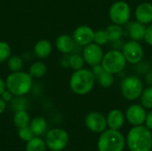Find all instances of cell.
Listing matches in <instances>:
<instances>
[{
	"label": "cell",
	"instance_id": "obj_12",
	"mask_svg": "<svg viewBox=\"0 0 152 151\" xmlns=\"http://www.w3.org/2000/svg\"><path fill=\"white\" fill-rule=\"evenodd\" d=\"M85 124L86 127L94 133H102L106 130L107 119L98 111H91L85 117Z\"/></svg>",
	"mask_w": 152,
	"mask_h": 151
},
{
	"label": "cell",
	"instance_id": "obj_19",
	"mask_svg": "<svg viewBox=\"0 0 152 151\" xmlns=\"http://www.w3.org/2000/svg\"><path fill=\"white\" fill-rule=\"evenodd\" d=\"M52 52H53V45L51 42L46 39H41L37 41L33 49V53L35 56L40 60L49 57Z\"/></svg>",
	"mask_w": 152,
	"mask_h": 151
},
{
	"label": "cell",
	"instance_id": "obj_3",
	"mask_svg": "<svg viewBox=\"0 0 152 151\" xmlns=\"http://www.w3.org/2000/svg\"><path fill=\"white\" fill-rule=\"evenodd\" d=\"M33 77L28 72L22 70L12 72L5 79L6 89L9 90L14 96L21 97L28 93L32 88Z\"/></svg>",
	"mask_w": 152,
	"mask_h": 151
},
{
	"label": "cell",
	"instance_id": "obj_2",
	"mask_svg": "<svg viewBox=\"0 0 152 151\" xmlns=\"http://www.w3.org/2000/svg\"><path fill=\"white\" fill-rule=\"evenodd\" d=\"M96 79L92 71L88 69H81L75 70L69 78L70 90L77 95H86L91 93Z\"/></svg>",
	"mask_w": 152,
	"mask_h": 151
},
{
	"label": "cell",
	"instance_id": "obj_10",
	"mask_svg": "<svg viewBox=\"0 0 152 151\" xmlns=\"http://www.w3.org/2000/svg\"><path fill=\"white\" fill-rule=\"evenodd\" d=\"M82 55L84 57L86 63L91 67H94L102 63L104 52L102 46L93 42L84 46L82 51Z\"/></svg>",
	"mask_w": 152,
	"mask_h": 151
},
{
	"label": "cell",
	"instance_id": "obj_7",
	"mask_svg": "<svg viewBox=\"0 0 152 151\" xmlns=\"http://www.w3.org/2000/svg\"><path fill=\"white\" fill-rule=\"evenodd\" d=\"M130 5L123 0L114 2L109 10V17L112 23L121 26L126 25L131 18Z\"/></svg>",
	"mask_w": 152,
	"mask_h": 151
},
{
	"label": "cell",
	"instance_id": "obj_8",
	"mask_svg": "<svg viewBox=\"0 0 152 151\" xmlns=\"http://www.w3.org/2000/svg\"><path fill=\"white\" fill-rule=\"evenodd\" d=\"M69 137L68 133L61 128L50 130L45 137V144L52 151L63 150L69 144Z\"/></svg>",
	"mask_w": 152,
	"mask_h": 151
},
{
	"label": "cell",
	"instance_id": "obj_28",
	"mask_svg": "<svg viewBox=\"0 0 152 151\" xmlns=\"http://www.w3.org/2000/svg\"><path fill=\"white\" fill-rule=\"evenodd\" d=\"M12 55V48L5 41H0V64L7 61Z\"/></svg>",
	"mask_w": 152,
	"mask_h": 151
},
{
	"label": "cell",
	"instance_id": "obj_29",
	"mask_svg": "<svg viewBox=\"0 0 152 151\" xmlns=\"http://www.w3.org/2000/svg\"><path fill=\"white\" fill-rule=\"evenodd\" d=\"M109 38L107 36V33L105 29H97L94 31V43L103 46L106 45L109 43Z\"/></svg>",
	"mask_w": 152,
	"mask_h": 151
},
{
	"label": "cell",
	"instance_id": "obj_5",
	"mask_svg": "<svg viewBox=\"0 0 152 151\" xmlns=\"http://www.w3.org/2000/svg\"><path fill=\"white\" fill-rule=\"evenodd\" d=\"M126 63L127 61L121 50L111 49L104 53L101 65L107 72L115 76L126 69Z\"/></svg>",
	"mask_w": 152,
	"mask_h": 151
},
{
	"label": "cell",
	"instance_id": "obj_13",
	"mask_svg": "<svg viewBox=\"0 0 152 151\" xmlns=\"http://www.w3.org/2000/svg\"><path fill=\"white\" fill-rule=\"evenodd\" d=\"M72 36L77 45L84 47L94 42V30L90 26L80 25L75 28Z\"/></svg>",
	"mask_w": 152,
	"mask_h": 151
},
{
	"label": "cell",
	"instance_id": "obj_30",
	"mask_svg": "<svg viewBox=\"0 0 152 151\" xmlns=\"http://www.w3.org/2000/svg\"><path fill=\"white\" fill-rule=\"evenodd\" d=\"M18 134H19V137H20L21 140L25 141V142L30 141V140L33 139L34 136H35V134H34V133L32 132L31 128L28 127V126L20 128V129H19V132H18Z\"/></svg>",
	"mask_w": 152,
	"mask_h": 151
},
{
	"label": "cell",
	"instance_id": "obj_15",
	"mask_svg": "<svg viewBox=\"0 0 152 151\" xmlns=\"http://www.w3.org/2000/svg\"><path fill=\"white\" fill-rule=\"evenodd\" d=\"M96 81L102 88H110L114 84V75L107 72L101 64L92 67Z\"/></svg>",
	"mask_w": 152,
	"mask_h": 151
},
{
	"label": "cell",
	"instance_id": "obj_33",
	"mask_svg": "<svg viewBox=\"0 0 152 151\" xmlns=\"http://www.w3.org/2000/svg\"><path fill=\"white\" fill-rule=\"evenodd\" d=\"M144 82L147 85H152V69H148L144 73Z\"/></svg>",
	"mask_w": 152,
	"mask_h": 151
},
{
	"label": "cell",
	"instance_id": "obj_21",
	"mask_svg": "<svg viewBox=\"0 0 152 151\" xmlns=\"http://www.w3.org/2000/svg\"><path fill=\"white\" fill-rule=\"evenodd\" d=\"M34 133L35 135L40 136L42 135L47 129V123L45 119L42 117H37L32 119L30 122V126H29Z\"/></svg>",
	"mask_w": 152,
	"mask_h": 151
},
{
	"label": "cell",
	"instance_id": "obj_24",
	"mask_svg": "<svg viewBox=\"0 0 152 151\" xmlns=\"http://www.w3.org/2000/svg\"><path fill=\"white\" fill-rule=\"evenodd\" d=\"M85 64H86V61L82 54L72 53L71 55L69 56V66L74 71L83 69Z\"/></svg>",
	"mask_w": 152,
	"mask_h": 151
},
{
	"label": "cell",
	"instance_id": "obj_31",
	"mask_svg": "<svg viewBox=\"0 0 152 151\" xmlns=\"http://www.w3.org/2000/svg\"><path fill=\"white\" fill-rule=\"evenodd\" d=\"M143 40L146 42V44L148 45L152 46V23H151L150 25H147Z\"/></svg>",
	"mask_w": 152,
	"mask_h": 151
},
{
	"label": "cell",
	"instance_id": "obj_23",
	"mask_svg": "<svg viewBox=\"0 0 152 151\" xmlns=\"http://www.w3.org/2000/svg\"><path fill=\"white\" fill-rule=\"evenodd\" d=\"M13 123L20 129L22 127H26L29 123V116L25 109L17 110L13 116Z\"/></svg>",
	"mask_w": 152,
	"mask_h": 151
},
{
	"label": "cell",
	"instance_id": "obj_11",
	"mask_svg": "<svg viewBox=\"0 0 152 151\" xmlns=\"http://www.w3.org/2000/svg\"><path fill=\"white\" fill-rule=\"evenodd\" d=\"M147 116L146 109L142 104H132L130 105L125 113L126 119L133 126L142 125L145 122Z\"/></svg>",
	"mask_w": 152,
	"mask_h": 151
},
{
	"label": "cell",
	"instance_id": "obj_36",
	"mask_svg": "<svg viewBox=\"0 0 152 151\" xmlns=\"http://www.w3.org/2000/svg\"><path fill=\"white\" fill-rule=\"evenodd\" d=\"M6 109V102L0 97V114H2Z\"/></svg>",
	"mask_w": 152,
	"mask_h": 151
},
{
	"label": "cell",
	"instance_id": "obj_25",
	"mask_svg": "<svg viewBox=\"0 0 152 151\" xmlns=\"http://www.w3.org/2000/svg\"><path fill=\"white\" fill-rule=\"evenodd\" d=\"M46 144L40 138H33L27 142L26 151H45Z\"/></svg>",
	"mask_w": 152,
	"mask_h": 151
},
{
	"label": "cell",
	"instance_id": "obj_14",
	"mask_svg": "<svg viewBox=\"0 0 152 151\" xmlns=\"http://www.w3.org/2000/svg\"><path fill=\"white\" fill-rule=\"evenodd\" d=\"M135 20L144 25L152 23V3L143 2L138 4L134 10Z\"/></svg>",
	"mask_w": 152,
	"mask_h": 151
},
{
	"label": "cell",
	"instance_id": "obj_9",
	"mask_svg": "<svg viewBox=\"0 0 152 151\" xmlns=\"http://www.w3.org/2000/svg\"><path fill=\"white\" fill-rule=\"evenodd\" d=\"M126 61L128 63L137 65L144 57V49L138 41L129 40L126 42L121 49Z\"/></svg>",
	"mask_w": 152,
	"mask_h": 151
},
{
	"label": "cell",
	"instance_id": "obj_20",
	"mask_svg": "<svg viewBox=\"0 0 152 151\" xmlns=\"http://www.w3.org/2000/svg\"><path fill=\"white\" fill-rule=\"evenodd\" d=\"M105 31L107 33L110 43H112V42L122 39L123 35H124L123 26L118 25V24H115V23L110 24L105 28Z\"/></svg>",
	"mask_w": 152,
	"mask_h": 151
},
{
	"label": "cell",
	"instance_id": "obj_1",
	"mask_svg": "<svg viewBox=\"0 0 152 151\" xmlns=\"http://www.w3.org/2000/svg\"><path fill=\"white\" fill-rule=\"evenodd\" d=\"M126 142L130 151H151V131L143 125L133 126L127 133Z\"/></svg>",
	"mask_w": 152,
	"mask_h": 151
},
{
	"label": "cell",
	"instance_id": "obj_27",
	"mask_svg": "<svg viewBox=\"0 0 152 151\" xmlns=\"http://www.w3.org/2000/svg\"><path fill=\"white\" fill-rule=\"evenodd\" d=\"M140 99L142 105L146 109H152V85H148L143 89Z\"/></svg>",
	"mask_w": 152,
	"mask_h": 151
},
{
	"label": "cell",
	"instance_id": "obj_26",
	"mask_svg": "<svg viewBox=\"0 0 152 151\" xmlns=\"http://www.w3.org/2000/svg\"><path fill=\"white\" fill-rule=\"evenodd\" d=\"M7 66L11 72L20 71L23 68V60L19 55H11L7 60Z\"/></svg>",
	"mask_w": 152,
	"mask_h": 151
},
{
	"label": "cell",
	"instance_id": "obj_18",
	"mask_svg": "<svg viewBox=\"0 0 152 151\" xmlns=\"http://www.w3.org/2000/svg\"><path fill=\"white\" fill-rule=\"evenodd\" d=\"M126 25H127V33H128V36L130 37V40L140 42L144 39L147 25H144L137 20L129 21Z\"/></svg>",
	"mask_w": 152,
	"mask_h": 151
},
{
	"label": "cell",
	"instance_id": "obj_16",
	"mask_svg": "<svg viewBox=\"0 0 152 151\" xmlns=\"http://www.w3.org/2000/svg\"><path fill=\"white\" fill-rule=\"evenodd\" d=\"M76 43L73 39L72 36L68 34H61L60 35L55 41V45L57 50L64 55L70 54L76 46Z\"/></svg>",
	"mask_w": 152,
	"mask_h": 151
},
{
	"label": "cell",
	"instance_id": "obj_34",
	"mask_svg": "<svg viewBox=\"0 0 152 151\" xmlns=\"http://www.w3.org/2000/svg\"><path fill=\"white\" fill-rule=\"evenodd\" d=\"M144 124L147 128H149L151 131H152V109L149 113H147Z\"/></svg>",
	"mask_w": 152,
	"mask_h": 151
},
{
	"label": "cell",
	"instance_id": "obj_17",
	"mask_svg": "<svg viewBox=\"0 0 152 151\" xmlns=\"http://www.w3.org/2000/svg\"><path fill=\"white\" fill-rule=\"evenodd\" d=\"M106 119H107V125L110 127V129L119 131L125 124L126 117L123 111L118 109H114L108 113Z\"/></svg>",
	"mask_w": 152,
	"mask_h": 151
},
{
	"label": "cell",
	"instance_id": "obj_22",
	"mask_svg": "<svg viewBox=\"0 0 152 151\" xmlns=\"http://www.w3.org/2000/svg\"><path fill=\"white\" fill-rule=\"evenodd\" d=\"M47 72V67L46 64L41 61H37L33 62L30 67H29V70L28 73L32 77H36V78H39L44 77Z\"/></svg>",
	"mask_w": 152,
	"mask_h": 151
},
{
	"label": "cell",
	"instance_id": "obj_32",
	"mask_svg": "<svg viewBox=\"0 0 152 151\" xmlns=\"http://www.w3.org/2000/svg\"><path fill=\"white\" fill-rule=\"evenodd\" d=\"M13 94L9 91V90H7V89H5V91L1 94V98L5 101V102H9V101H12V98H13Z\"/></svg>",
	"mask_w": 152,
	"mask_h": 151
},
{
	"label": "cell",
	"instance_id": "obj_4",
	"mask_svg": "<svg viewBox=\"0 0 152 151\" xmlns=\"http://www.w3.org/2000/svg\"><path fill=\"white\" fill-rule=\"evenodd\" d=\"M126 139L118 130L108 129L102 133L98 139V151H123Z\"/></svg>",
	"mask_w": 152,
	"mask_h": 151
},
{
	"label": "cell",
	"instance_id": "obj_6",
	"mask_svg": "<svg viewBox=\"0 0 152 151\" xmlns=\"http://www.w3.org/2000/svg\"><path fill=\"white\" fill-rule=\"evenodd\" d=\"M143 89V82L137 76H128L121 81L120 91L123 97L127 101H132L139 99Z\"/></svg>",
	"mask_w": 152,
	"mask_h": 151
},
{
	"label": "cell",
	"instance_id": "obj_35",
	"mask_svg": "<svg viewBox=\"0 0 152 151\" xmlns=\"http://www.w3.org/2000/svg\"><path fill=\"white\" fill-rule=\"evenodd\" d=\"M5 89H6L5 80L0 77V96H1V94L5 91Z\"/></svg>",
	"mask_w": 152,
	"mask_h": 151
}]
</instances>
